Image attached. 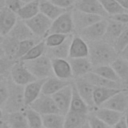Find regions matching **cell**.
I'll list each match as a JSON object with an SVG mask.
<instances>
[{
	"label": "cell",
	"instance_id": "f1b7e54d",
	"mask_svg": "<svg viewBox=\"0 0 128 128\" xmlns=\"http://www.w3.org/2000/svg\"><path fill=\"white\" fill-rule=\"evenodd\" d=\"M88 115L69 110L65 115L64 128H79L86 121H88Z\"/></svg>",
	"mask_w": 128,
	"mask_h": 128
},
{
	"label": "cell",
	"instance_id": "ab89813d",
	"mask_svg": "<svg viewBox=\"0 0 128 128\" xmlns=\"http://www.w3.org/2000/svg\"><path fill=\"white\" fill-rule=\"evenodd\" d=\"M15 60H13L12 58L3 55L0 57V76L1 77H9L11 68L14 64Z\"/></svg>",
	"mask_w": 128,
	"mask_h": 128
},
{
	"label": "cell",
	"instance_id": "7bdbcfd3",
	"mask_svg": "<svg viewBox=\"0 0 128 128\" xmlns=\"http://www.w3.org/2000/svg\"><path fill=\"white\" fill-rule=\"evenodd\" d=\"M88 122H89L91 128H112L110 125H108L107 123H105L104 121H102L101 119L96 117L91 112L88 115Z\"/></svg>",
	"mask_w": 128,
	"mask_h": 128
},
{
	"label": "cell",
	"instance_id": "52a82bcc",
	"mask_svg": "<svg viewBox=\"0 0 128 128\" xmlns=\"http://www.w3.org/2000/svg\"><path fill=\"white\" fill-rule=\"evenodd\" d=\"M74 22L72 17V11L66 10L63 14L58 16L52 21V25L48 33H63V34H72L74 31Z\"/></svg>",
	"mask_w": 128,
	"mask_h": 128
},
{
	"label": "cell",
	"instance_id": "2e32d148",
	"mask_svg": "<svg viewBox=\"0 0 128 128\" xmlns=\"http://www.w3.org/2000/svg\"><path fill=\"white\" fill-rule=\"evenodd\" d=\"M17 20H18V16L15 12L8 9L7 7L1 8L0 9V34L3 37L8 35Z\"/></svg>",
	"mask_w": 128,
	"mask_h": 128
},
{
	"label": "cell",
	"instance_id": "6da1fadb",
	"mask_svg": "<svg viewBox=\"0 0 128 128\" xmlns=\"http://www.w3.org/2000/svg\"><path fill=\"white\" fill-rule=\"evenodd\" d=\"M89 59L93 65H106L111 64L118 56V52L115 50L114 46L105 42L104 40H98L89 42Z\"/></svg>",
	"mask_w": 128,
	"mask_h": 128
},
{
	"label": "cell",
	"instance_id": "d4e9b609",
	"mask_svg": "<svg viewBox=\"0 0 128 128\" xmlns=\"http://www.w3.org/2000/svg\"><path fill=\"white\" fill-rule=\"evenodd\" d=\"M73 35L69 34V36L66 38V40L56 46V47H51L48 48L47 47V51H46V55H48L51 59H55V58H63V59H68L69 58V49H70V43H71V39H72Z\"/></svg>",
	"mask_w": 128,
	"mask_h": 128
},
{
	"label": "cell",
	"instance_id": "ba28073f",
	"mask_svg": "<svg viewBox=\"0 0 128 128\" xmlns=\"http://www.w3.org/2000/svg\"><path fill=\"white\" fill-rule=\"evenodd\" d=\"M73 84L75 85L78 93L83 98V100L87 103L90 110H94L96 108L93 98V92L96 86H94L90 81H88L85 77H77L74 78Z\"/></svg>",
	"mask_w": 128,
	"mask_h": 128
},
{
	"label": "cell",
	"instance_id": "9c48e42d",
	"mask_svg": "<svg viewBox=\"0 0 128 128\" xmlns=\"http://www.w3.org/2000/svg\"><path fill=\"white\" fill-rule=\"evenodd\" d=\"M29 107L37 111L42 116L51 113H60L53 97L46 94H41L33 103L30 104Z\"/></svg>",
	"mask_w": 128,
	"mask_h": 128
},
{
	"label": "cell",
	"instance_id": "603a6c76",
	"mask_svg": "<svg viewBox=\"0 0 128 128\" xmlns=\"http://www.w3.org/2000/svg\"><path fill=\"white\" fill-rule=\"evenodd\" d=\"M8 35L13 37L14 39H16L18 41H23V40H26V39L36 37V36H34L32 31L28 27L26 22L22 19H19V18L16 21L15 25L13 26V28L11 29V31L9 32Z\"/></svg>",
	"mask_w": 128,
	"mask_h": 128
},
{
	"label": "cell",
	"instance_id": "94428289",
	"mask_svg": "<svg viewBox=\"0 0 128 128\" xmlns=\"http://www.w3.org/2000/svg\"><path fill=\"white\" fill-rule=\"evenodd\" d=\"M0 127H1V121H0Z\"/></svg>",
	"mask_w": 128,
	"mask_h": 128
},
{
	"label": "cell",
	"instance_id": "83f0119b",
	"mask_svg": "<svg viewBox=\"0 0 128 128\" xmlns=\"http://www.w3.org/2000/svg\"><path fill=\"white\" fill-rule=\"evenodd\" d=\"M70 110L78 112V113L87 114V115L91 112L87 103L83 100V98L78 93L75 85L73 84V81H72V99H71V104H70Z\"/></svg>",
	"mask_w": 128,
	"mask_h": 128
},
{
	"label": "cell",
	"instance_id": "6f0895ef",
	"mask_svg": "<svg viewBox=\"0 0 128 128\" xmlns=\"http://www.w3.org/2000/svg\"><path fill=\"white\" fill-rule=\"evenodd\" d=\"M23 3H28V2H31V1H33V0H21Z\"/></svg>",
	"mask_w": 128,
	"mask_h": 128
},
{
	"label": "cell",
	"instance_id": "7a4b0ae2",
	"mask_svg": "<svg viewBox=\"0 0 128 128\" xmlns=\"http://www.w3.org/2000/svg\"><path fill=\"white\" fill-rule=\"evenodd\" d=\"M24 98V86L18 85L9 79V96L3 106L4 113L24 111L26 108Z\"/></svg>",
	"mask_w": 128,
	"mask_h": 128
},
{
	"label": "cell",
	"instance_id": "4fadbf2b",
	"mask_svg": "<svg viewBox=\"0 0 128 128\" xmlns=\"http://www.w3.org/2000/svg\"><path fill=\"white\" fill-rule=\"evenodd\" d=\"M51 60H52V69L54 76L63 80H72L74 78L69 59L55 58Z\"/></svg>",
	"mask_w": 128,
	"mask_h": 128
},
{
	"label": "cell",
	"instance_id": "f6af8a7d",
	"mask_svg": "<svg viewBox=\"0 0 128 128\" xmlns=\"http://www.w3.org/2000/svg\"><path fill=\"white\" fill-rule=\"evenodd\" d=\"M54 4H56L57 6L64 8V9H68L72 6H75L77 0H51Z\"/></svg>",
	"mask_w": 128,
	"mask_h": 128
},
{
	"label": "cell",
	"instance_id": "6125c7cd",
	"mask_svg": "<svg viewBox=\"0 0 128 128\" xmlns=\"http://www.w3.org/2000/svg\"><path fill=\"white\" fill-rule=\"evenodd\" d=\"M43 128H47V127H43Z\"/></svg>",
	"mask_w": 128,
	"mask_h": 128
},
{
	"label": "cell",
	"instance_id": "60d3db41",
	"mask_svg": "<svg viewBox=\"0 0 128 128\" xmlns=\"http://www.w3.org/2000/svg\"><path fill=\"white\" fill-rule=\"evenodd\" d=\"M9 96V77L0 81V106L3 108Z\"/></svg>",
	"mask_w": 128,
	"mask_h": 128
},
{
	"label": "cell",
	"instance_id": "1f68e13d",
	"mask_svg": "<svg viewBox=\"0 0 128 128\" xmlns=\"http://www.w3.org/2000/svg\"><path fill=\"white\" fill-rule=\"evenodd\" d=\"M19 43H20V41L14 39L13 37H11L9 35L4 36L3 40L1 42V45H2V48L4 50L5 55L16 61V55L18 52Z\"/></svg>",
	"mask_w": 128,
	"mask_h": 128
},
{
	"label": "cell",
	"instance_id": "5b68a950",
	"mask_svg": "<svg viewBox=\"0 0 128 128\" xmlns=\"http://www.w3.org/2000/svg\"><path fill=\"white\" fill-rule=\"evenodd\" d=\"M25 22L34 34V36L38 38L45 37L48 34L50 27L52 25V20L45 16L44 14H42L41 12H39L32 18L25 20Z\"/></svg>",
	"mask_w": 128,
	"mask_h": 128
},
{
	"label": "cell",
	"instance_id": "db71d44e",
	"mask_svg": "<svg viewBox=\"0 0 128 128\" xmlns=\"http://www.w3.org/2000/svg\"><path fill=\"white\" fill-rule=\"evenodd\" d=\"M5 7V0H0V9Z\"/></svg>",
	"mask_w": 128,
	"mask_h": 128
},
{
	"label": "cell",
	"instance_id": "ffe728a7",
	"mask_svg": "<svg viewBox=\"0 0 128 128\" xmlns=\"http://www.w3.org/2000/svg\"><path fill=\"white\" fill-rule=\"evenodd\" d=\"M46 78L44 79H36L27 85L24 86V98L26 106H30L41 94H42V86Z\"/></svg>",
	"mask_w": 128,
	"mask_h": 128
},
{
	"label": "cell",
	"instance_id": "836d02e7",
	"mask_svg": "<svg viewBox=\"0 0 128 128\" xmlns=\"http://www.w3.org/2000/svg\"><path fill=\"white\" fill-rule=\"evenodd\" d=\"M47 51V46L45 43L44 39H41L39 42H37L20 60L22 61H27V60H32V59H36L44 54H46Z\"/></svg>",
	"mask_w": 128,
	"mask_h": 128
},
{
	"label": "cell",
	"instance_id": "5bb4252c",
	"mask_svg": "<svg viewBox=\"0 0 128 128\" xmlns=\"http://www.w3.org/2000/svg\"><path fill=\"white\" fill-rule=\"evenodd\" d=\"M126 27H128V26H126L125 24H123L117 20H114L112 18H108L106 31H105V34H104L102 40H104L105 42L114 46V43L116 42L117 38L119 37V35L122 33V31Z\"/></svg>",
	"mask_w": 128,
	"mask_h": 128
},
{
	"label": "cell",
	"instance_id": "7c38bea8",
	"mask_svg": "<svg viewBox=\"0 0 128 128\" xmlns=\"http://www.w3.org/2000/svg\"><path fill=\"white\" fill-rule=\"evenodd\" d=\"M100 107H106L118 112L125 113L128 110V88L119 91Z\"/></svg>",
	"mask_w": 128,
	"mask_h": 128
},
{
	"label": "cell",
	"instance_id": "7402d4cb",
	"mask_svg": "<svg viewBox=\"0 0 128 128\" xmlns=\"http://www.w3.org/2000/svg\"><path fill=\"white\" fill-rule=\"evenodd\" d=\"M85 77L88 81H90L94 86L96 87H108V88H116V89H125L128 88L127 86H125L122 82H117V81H112L109 79H106L94 72H89L87 73Z\"/></svg>",
	"mask_w": 128,
	"mask_h": 128
},
{
	"label": "cell",
	"instance_id": "277c9868",
	"mask_svg": "<svg viewBox=\"0 0 128 128\" xmlns=\"http://www.w3.org/2000/svg\"><path fill=\"white\" fill-rule=\"evenodd\" d=\"M9 79L18 85L25 86L28 83L36 80L37 78L29 71V69L25 65L24 61L16 60L11 68V71L9 74Z\"/></svg>",
	"mask_w": 128,
	"mask_h": 128
},
{
	"label": "cell",
	"instance_id": "91938a15",
	"mask_svg": "<svg viewBox=\"0 0 128 128\" xmlns=\"http://www.w3.org/2000/svg\"><path fill=\"white\" fill-rule=\"evenodd\" d=\"M4 78H6V77H1V76H0V81H1L2 79H4Z\"/></svg>",
	"mask_w": 128,
	"mask_h": 128
},
{
	"label": "cell",
	"instance_id": "d590c367",
	"mask_svg": "<svg viewBox=\"0 0 128 128\" xmlns=\"http://www.w3.org/2000/svg\"><path fill=\"white\" fill-rule=\"evenodd\" d=\"M24 113L26 115L30 128H43V120L41 114H39L37 111H35L29 106L25 108Z\"/></svg>",
	"mask_w": 128,
	"mask_h": 128
},
{
	"label": "cell",
	"instance_id": "680465c9",
	"mask_svg": "<svg viewBox=\"0 0 128 128\" xmlns=\"http://www.w3.org/2000/svg\"><path fill=\"white\" fill-rule=\"evenodd\" d=\"M2 40H3V36L0 34V44H1V42H2Z\"/></svg>",
	"mask_w": 128,
	"mask_h": 128
},
{
	"label": "cell",
	"instance_id": "8fae6325",
	"mask_svg": "<svg viewBox=\"0 0 128 128\" xmlns=\"http://www.w3.org/2000/svg\"><path fill=\"white\" fill-rule=\"evenodd\" d=\"M72 17H73L74 27L77 31H79L85 27H88V26L96 23L97 21L103 19V17H101L100 15L87 13V12L78 10L76 8H74V10L72 11Z\"/></svg>",
	"mask_w": 128,
	"mask_h": 128
},
{
	"label": "cell",
	"instance_id": "e575fe53",
	"mask_svg": "<svg viewBox=\"0 0 128 128\" xmlns=\"http://www.w3.org/2000/svg\"><path fill=\"white\" fill-rule=\"evenodd\" d=\"M92 72L106 78L112 81H117V82H122L118 75L116 74L115 70L113 69V67L111 66V64H106V65H99V66H95L92 69Z\"/></svg>",
	"mask_w": 128,
	"mask_h": 128
},
{
	"label": "cell",
	"instance_id": "4dcf8cb0",
	"mask_svg": "<svg viewBox=\"0 0 128 128\" xmlns=\"http://www.w3.org/2000/svg\"><path fill=\"white\" fill-rule=\"evenodd\" d=\"M39 2H40V0H33L31 2L25 3L20 8V10L16 13L17 16H18V18L25 21V20H28V19L32 18L36 14H38L40 12Z\"/></svg>",
	"mask_w": 128,
	"mask_h": 128
},
{
	"label": "cell",
	"instance_id": "f35d334b",
	"mask_svg": "<svg viewBox=\"0 0 128 128\" xmlns=\"http://www.w3.org/2000/svg\"><path fill=\"white\" fill-rule=\"evenodd\" d=\"M40 40H38V37H33V38H30V39H26V40L20 41L18 52H17V55H16V60H20Z\"/></svg>",
	"mask_w": 128,
	"mask_h": 128
},
{
	"label": "cell",
	"instance_id": "d6986e66",
	"mask_svg": "<svg viewBox=\"0 0 128 128\" xmlns=\"http://www.w3.org/2000/svg\"><path fill=\"white\" fill-rule=\"evenodd\" d=\"M91 113H93L96 117H98L111 127H113L124 115V113L122 112H118L106 107H96L94 110L91 111Z\"/></svg>",
	"mask_w": 128,
	"mask_h": 128
},
{
	"label": "cell",
	"instance_id": "3957f363",
	"mask_svg": "<svg viewBox=\"0 0 128 128\" xmlns=\"http://www.w3.org/2000/svg\"><path fill=\"white\" fill-rule=\"evenodd\" d=\"M25 65L29 69V71L37 78V79H44L50 76H53V69H52V60L51 58L44 54L36 59L24 61Z\"/></svg>",
	"mask_w": 128,
	"mask_h": 128
},
{
	"label": "cell",
	"instance_id": "681fc988",
	"mask_svg": "<svg viewBox=\"0 0 128 128\" xmlns=\"http://www.w3.org/2000/svg\"><path fill=\"white\" fill-rule=\"evenodd\" d=\"M126 11H128V0H116Z\"/></svg>",
	"mask_w": 128,
	"mask_h": 128
},
{
	"label": "cell",
	"instance_id": "30bf717a",
	"mask_svg": "<svg viewBox=\"0 0 128 128\" xmlns=\"http://www.w3.org/2000/svg\"><path fill=\"white\" fill-rule=\"evenodd\" d=\"M52 97L59 109V112L65 116L70 110V104L72 99V83L54 93Z\"/></svg>",
	"mask_w": 128,
	"mask_h": 128
},
{
	"label": "cell",
	"instance_id": "9a60e30c",
	"mask_svg": "<svg viewBox=\"0 0 128 128\" xmlns=\"http://www.w3.org/2000/svg\"><path fill=\"white\" fill-rule=\"evenodd\" d=\"M75 8L87 13L100 15L103 18H108L109 15L103 8L99 0H77Z\"/></svg>",
	"mask_w": 128,
	"mask_h": 128
},
{
	"label": "cell",
	"instance_id": "44dd1931",
	"mask_svg": "<svg viewBox=\"0 0 128 128\" xmlns=\"http://www.w3.org/2000/svg\"><path fill=\"white\" fill-rule=\"evenodd\" d=\"M73 80H63L60 79L56 76H50L48 78L45 79L43 86H42V94H46V95H53L54 93H56L57 91H59L60 89H62L63 87L69 85L72 83Z\"/></svg>",
	"mask_w": 128,
	"mask_h": 128
},
{
	"label": "cell",
	"instance_id": "cb8c5ba5",
	"mask_svg": "<svg viewBox=\"0 0 128 128\" xmlns=\"http://www.w3.org/2000/svg\"><path fill=\"white\" fill-rule=\"evenodd\" d=\"M3 121H5L10 128H30L24 111L4 113Z\"/></svg>",
	"mask_w": 128,
	"mask_h": 128
},
{
	"label": "cell",
	"instance_id": "8d00e7d4",
	"mask_svg": "<svg viewBox=\"0 0 128 128\" xmlns=\"http://www.w3.org/2000/svg\"><path fill=\"white\" fill-rule=\"evenodd\" d=\"M99 1L102 4V6L105 9V11L108 13L109 17L110 16H113V15L120 14V13L128 12L116 0H99Z\"/></svg>",
	"mask_w": 128,
	"mask_h": 128
},
{
	"label": "cell",
	"instance_id": "816d5d0a",
	"mask_svg": "<svg viewBox=\"0 0 128 128\" xmlns=\"http://www.w3.org/2000/svg\"><path fill=\"white\" fill-rule=\"evenodd\" d=\"M0 128H10V127H9V125H8L5 121L2 120V121H1V127H0Z\"/></svg>",
	"mask_w": 128,
	"mask_h": 128
},
{
	"label": "cell",
	"instance_id": "c3c4849f",
	"mask_svg": "<svg viewBox=\"0 0 128 128\" xmlns=\"http://www.w3.org/2000/svg\"><path fill=\"white\" fill-rule=\"evenodd\" d=\"M119 55L122 57V58H124L125 60H127L128 61V44L126 45V47L119 53Z\"/></svg>",
	"mask_w": 128,
	"mask_h": 128
},
{
	"label": "cell",
	"instance_id": "9f6ffc18",
	"mask_svg": "<svg viewBox=\"0 0 128 128\" xmlns=\"http://www.w3.org/2000/svg\"><path fill=\"white\" fill-rule=\"evenodd\" d=\"M125 118H126V123H127V128H128V110L125 112Z\"/></svg>",
	"mask_w": 128,
	"mask_h": 128
},
{
	"label": "cell",
	"instance_id": "d6a6232c",
	"mask_svg": "<svg viewBox=\"0 0 128 128\" xmlns=\"http://www.w3.org/2000/svg\"><path fill=\"white\" fill-rule=\"evenodd\" d=\"M43 127L47 128H64L65 116L61 113H51L42 116Z\"/></svg>",
	"mask_w": 128,
	"mask_h": 128
},
{
	"label": "cell",
	"instance_id": "7dc6e473",
	"mask_svg": "<svg viewBox=\"0 0 128 128\" xmlns=\"http://www.w3.org/2000/svg\"><path fill=\"white\" fill-rule=\"evenodd\" d=\"M112 128H127V123H126V118H125V113L123 117L112 127Z\"/></svg>",
	"mask_w": 128,
	"mask_h": 128
},
{
	"label": "cell",
	"instance_id": "ac0fdd59",
	"mask_svg": "<svg viewBox=\"0 0 128 128\" xmlns=\"http://www.w3.org/2000/svg\"><path fill=\"white\" fill-rule=\"evenodd\" d=\"M69 62L72 68L73 77H83L87 73L91 72L93 65L89 57H80V58H69Z\"/></svg>",
	"mask_w": 128,
	"mask_h": 128
},
{
	"label": "cell",
	"instance_id": "8992f818",
	"mask_svg": "<svg viewBox=\"0 0 128 128\" xmlns=\"http://www.w3.org/2000/svg\"><path fill=\"white\" fill-rule=\"evenodd\" d=\"M106 27H107V18H103L97 21L96 23L79 30L78 35L82 37L85 41H87L88 43L93 42V41L102 40L105 34V31H106Z\"/></svg>",
	"mask_w": 128,
	"mask_h": 128
},
{
	"label": "cell",
	"instance_id": "b9f144b4",
	"mask_svg": "<svg viewBox=\"0 0 128 128\" xmlns=\"http://www.w3.org/2000/svg\"><path fill=\"white\" fill-rule=\"evenodd\" d=\"M127 44H128V27H126L122 31V33L119 35V37L117 38L116 42L114 43V48L119 54L126 47Z\"/></svg>",
	"mask_w": 128,
	"mask_h": 128
},
{
	"label": "cell",
	"instance_id": "f907efd6",
	"mask_svg": "<svg viewBox=\"0 0 128 128\" xmlns=\"http://www.w3.org/2000/svg\"><path fill=\"white\" fill-rule=\"evenodd\" d=\"M79 128H91V126H90V124H89V122L88 121H86L82 126H80Z\"/></svg>",
	"mask_w": 128,
	"mask_h": 128
},
{
	"label": "cell",
	"instance_id": "484cf974",
	"mask_svg": "<svg viewBox=\"0 0 128 128\" xmlns=\"http://www.w3.org/2000/svg\"><path fill=\"white\" fill-rule=\"evenodd\" d=\"M121 90H123V89L108 88V87H95L94 92H93V98H94L95 106L100 107L102 104H104L107 100H109L112 96H114L115 94H117Z\"/></svg>",
	"mask_w": 128,
	"mask_h": 128
},
{
	"label": "cell",
	"instance_id": "ee69618b",
	"mask_svg": "<svg viewBox=\"0 0 128 128\" xmlns=\"http://www.w3.org/2000/svg\"><path fill=\"white\" fill-rule=\"evenodd\" d=\"M24 4L25 3H23L21 0H5V7H7L8 9L12 10L15 13H17Z\"/></svg>",
	"mask_w": 128,
	"mask_h": 128
},
{
	"label": "cell",
	"instance_id": "74e56055",
	"mask_svg": "<svg viewBox=\"0 0 128 128\" xmlns=\"http://www.w3.org/2000/svg\"><path fill=\"white\" fill-rule=\"evenodd\" d=\"M69 36V34H63V33H48L46 37L44 38L46 46L48 48L56 47L60 44H62L66 38Z\"/></svg>",
	"mask_w": 128,
	"mask_h": 128
},
{
	"label": "cell",
	"instance_id": "bcb514c9",
	"mask_svg": "<svg viewBox=\"0 0 128 128\" xmlns=\"http://www.w3.org/2000/svg\"><path fill=\"white\" fill-rule=\"evenodd\" d=\"M109 18L117 20V21L125 24L126 26H128V12H124V13H120V14H117V15H113V16H110Z\"/></svg>",
	"mask_w": 128,
	"mask_h": 128
},
{
	"label": "cell",
	"instance_id": "f546056e",
	"mask_svg": "<svg viewBox=\"0 0 128 128\" xmlns=\"http://www.w3.org/2000/svg\"><path fill=\"white\" fill-rule=\"evenodd\" d=\"M111 66L115 70L122 83L128 87V61L122 58L120 55L111 63Z\"/></svg>",
	"mask_w": 128,
	"mask_h": 128
},
{
	"label": "cell",
	"instance_id": "f5cc1de1",
	"mask_svg": "<svg viewBox=\"0 0 128 128\" xmlns=\"http://www.w3.org/2000/svg\"><path fill=\"white\" fill-rule=\"evenodd\" d=\"M3 117H4V111H3V108L0 106V121L3 120Z\"/></svg>",
	"mask_w": 128,
	"mask_h": 128
},
{
	"label": "cell",
	"instance_id": "e0dca14e",
	"mask_svg": "<svg viewBox=\"0 0 128 128\" xmlns=\"http://www.w3.org/2000/svg\"><path fill=\"white\" fill-rule=\"evenodd\" d=\"M89 56V44L79 35L73 36L70 43L69 58H80ZM68 58V59H69Z\"/></svg>",
	"mask_w": 128,
	"mask_h": 128
},
{
	"label": "cell",
	"instance_id": "11a10c76",
	"mask_svg": "<svg viewBox=\"0 0 128 128\" xmlns=\"http://www.w3.org/2000/svg\"><path fill=\"white\" fill-rule=\"evenodd\" d=\"M3 55H5V53H4V50H3V48H2V45L0 44V57L3 56Z\"/></svg>",
	"mask_w": 128,
	"mask_h": 128
},
{
	"label": "cell",
	"instance_id": "4316f807",
	"mask_svg": "<svg viewBox=\"0 0 128 128\" xmlns=\"http://www.w3.org/2000/svg\"><path fill=\"white\" fill-rule=\"evenodd\" d=\"M39 9H40V12L42 14H44L45 16L50 18L52 21L54 19H56L58 16H60L61 14H63L67 10V9H64V8L57 6L51 0H40Z\"/></svg>",
	"mask_w": 128,
	"mask_h": 128
}]
</instances>
